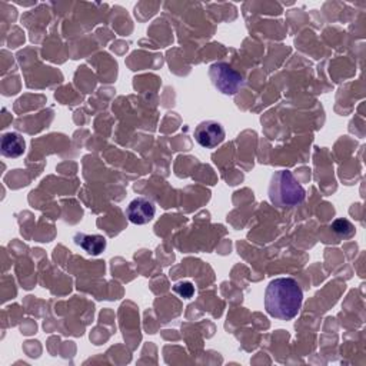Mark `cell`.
I'll return each mask as SVG.
<instances>
[{"instance_id":"8","label":"cell","mask_w":366,"mask_h":366,"mask_svg":"<svg viewBox=\"0 0 366 366\" xmlns=\"http://www.w3.org/2000/svg\"><path fill=\"white\" fill-rule=\"evenodd\" d=\"M332 228H333V231H335L338 235L343 236L345 239H349V238H352V236L355 235V228H353V225H352L349 221H346V219H338V221H335L333 225H332Z\"/></svg>"},{"instance_id":"1","label":"cell","mask_w":366,"mask_h":366,"mask_svg":"<svg viewBox=\"0 0 366 366\" xmlns=\"http://www.w3.org/2000/svg\"><path fill=\"white\" fill-rule=\"evenodd\" d=\"M302 300L303 292L292 278L273 279L265 291L266 312L281 320L293 319L302 308Z\"/></svg>"},{"instance_id":"9","label":"cell","mask_w":366,"mask_h":366,"mask_svg":"<svg viewBox=\"0 0 366 366\" xmlns=\"http://www.w3.org/2000/svg\"><path fill=\"white\" fill-rule=\"evenodd\" d=\"M173 291H174L179 296L185 298V299L192 298L194 293H195V288H194V285H192L191 282H179V283H176V285L173 286Z\"/></svg>"},{"instance_id":"7","label":"cell","mask_w":366,"mask_h":366,"mask_svg":"<svg viewBox=\"0 0 366 366\" xmlns=\"http://www.w3.org/2000/svg\"><path fill=\"white\" fill-rule=\"evenodd\" d=\"M75 244L79 245L85 252L89 255L98 256L106 249V239L100 235H86V234H76Z\"/></svg>"},{"instance_id":"2","label":"cell","mask_w":366,"mask_h":366,"mask_svg":"<svg viewBox=\"0 0 366 366\" xmlns=\"http://www.w3.org/2000/svg\"><path fill=\"white\" fill-rule=\"evenodd\" d=\"M269 199L278 208H292L305 201L306 192L291 170H278L269 183Z\"/></svg>"},{"instance_id":"6","label":"cell","mask_w":366,"mask_h":366,"mask_svg":"<svg viewBox=\"0 0 366 366\" xmlns=\"http://www.w3.org/2000/svg\"><path fill=\"white\" fill-rule=\"evenodd\" d=\"M0 150H2V155L5 157L16 159V157L22 156L26 150L25 139L19 133H15V132L5 133L2 136V145H0Z\"/></svg>"},{"instance_id":"4","label":"cell","mask_w":366,"mask_h":366,"mask_svg":"<svg viewBox=\"0 0 366 366\" xmlns=\"http://www.w3.org/2000/svg\"><path fill=\"white\" fill-rule=\"evenodd\" d=\"M195 139L201 146L214 149L225 140V129L216 120H205L197 126Z\"/></svg>"},{"instance_id":"5","label":"cell","mask_w":366,"mask_h":366,"mask_svg":"<svg viewBox=\"0 0 366 366\" xmlns=\"http://www.w3.org/2000/svg\"><path fill=\"white\" fill-rule=\"evenodd\" d=\"M155 214H156L155 204L146 198L133 199L126 209V216L135 225L149 224L155 218Z\"/></svg>"},{"instance_id":"3","label":"cell","mask_w":366,"mask_h":366,"mask_svg":"<svg viewBox=\"0 0 366 366\" xmlns=\"http://www.w3.org/2000/svg\"><path fill=\"white\" fill-rule=\"evenodd\" d=\"M209 78L212 85L224 95H235L241 90L245 80L239 72H236L228 63H214L209 69Z\"/></svg>"}]
</instances>
